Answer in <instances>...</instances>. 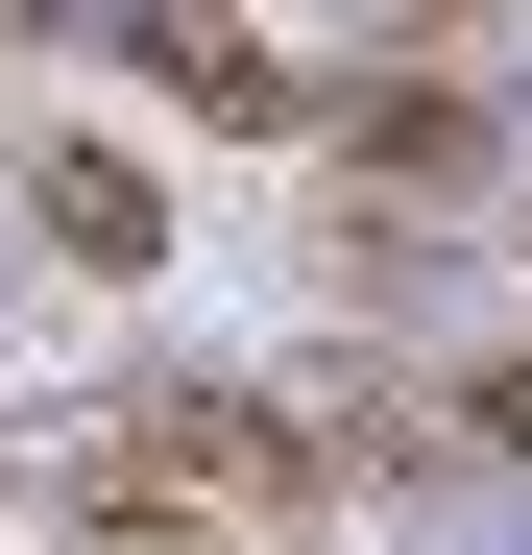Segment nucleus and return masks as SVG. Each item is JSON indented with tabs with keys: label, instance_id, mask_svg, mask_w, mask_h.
I'll list each match as a JSON object with an SVG mask.
<instances>
[{
	"label": "nucleus",
	"instance_id": "4",
	"mask_svg": "<svg viewBox=\"0 0 532 555\" xmlns=\"http://www.w3.org/2000/svg\"><path fill=\"white\" fill-rule=\"evenodd\" d=\"M435 411H460V435H508V459H532V362H484V387H435Z\"/></svg>",
	"mask_w": 532,
	"mask_h": 555
},
{
	"label": "nucleus",
	"instance_id": "1",
	"mask_svg": "<svg viewBox=\"0 0 532 555\" xmlns=\"http://www.w3.org/2000/svg\"><path fill=\"white\" fill-rule=\"evenodd\" d=\"M25 194H49V242H73V266H98V291H145V266H169V194H145V169H122V145H49V169H25Z\"/></svg>",
	"mask_w": 532,
	"mask_h": 555
},
{
	"label": "nucleus",
	"instance_id": "2",
	"mask_svg": "<svg viewBox=\"0 0 532 555\" xmlns=\"http://www.w3.org/2000/svg\"><path fill=\"white\" fill-rule=\"evenodd\" d=\"M364 169H388V194H435V169H484V98H460V73H411V98L364 73Z\"/></svg>",
	"mask_w": 532,
	"mask_h": 555
},
{
	"label": "nucleus",
	"instance_id": "3",
	"mask_svg": "<svg viewBox=\"0 0 532 555\" xmlns=\"http://www.w3.org/2000/svg\"><path fill=\"white\" fill-rule=\"evenodd\" d=\"M73 555H218L194 507H73Z\"/></svg>",
	"mask_w": 532,
	"mask_h": 555
},
{
	"label": "nucleus",
	"instance_id": "5",
	"mask_svg": "<svg viewBox=\"0 0 532 555\" xmlns=\"http://www.w3.org/2000/svg\"><path fill=\"white\" fill-rule=\"evenodd\" d=\"M0 25H25V0H0Z\"/></svg>",
	"mask_w": 532,
	"mask_h": 555
}]
</instances>
